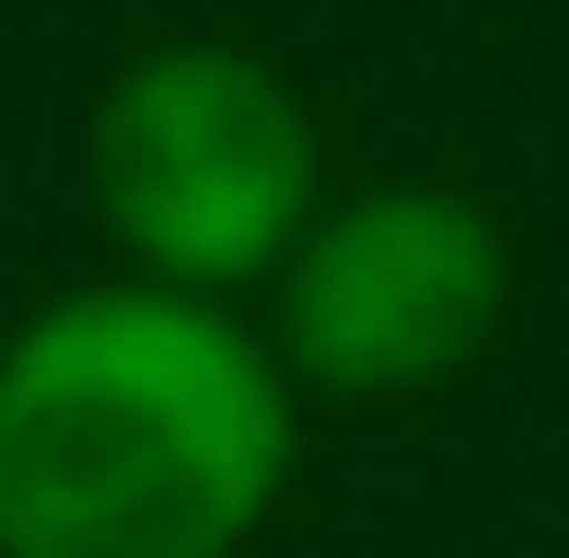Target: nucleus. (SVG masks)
<instances>
[{"label":"nucleus","mask_w":569,"mask_h":558,"mask_svg":"<svg viewBox=\"0 0 569 558\" xmlns=\"http://www.w3.org/2000/svg\"><path fill=\"white\" fill-rule=\"evenodd\" d=\"M511 315V233L465 187L383 175L315 210L291 268L268 279V349L302 396L396 408L442 396Z\"/></svg>","instance_id":"nucleus-3"},{"label":"nucleus","mask_w":569,"mask_h":558,"mask_svg":"<svg viewBox=\"0 0 569 558\" xmlns=\"http://www.w3.org/2000/svg\"><path fill=\"white\" fill-rule=\"evenodd\" d=\"M82 198L128 279L244 302L291 268L326 210V129L268 47L163 36L93 93Z\"/></svg>","instance_id":"nucleus-2"},{"label":"nucleus","mask_w":569,"mask_h":558,"mask_svg":"<svg viewBox=\"0 0 569 558\" xmlns=\"http://www.w3.org/2000/svg\"><path fill=\"white\" fill-rule=\"evenodd\" d=\"M302 466L268 326L82 279L0 338V558H244Z\"/></svg>","instance_id":"nucleus-1"}]
</instances>
